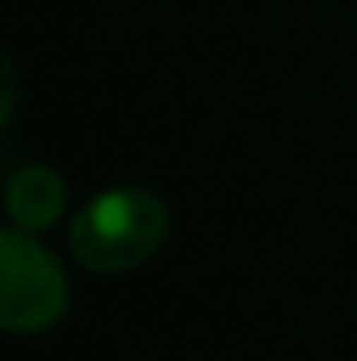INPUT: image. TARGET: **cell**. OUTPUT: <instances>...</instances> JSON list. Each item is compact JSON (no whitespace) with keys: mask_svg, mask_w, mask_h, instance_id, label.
<instances>
[{"mask_svg":"<svg viewBox=\"0 0 357 361\" xmlns=\"http://www.w3.org/2000/svg\"><path fill=\"white\" fill-rule=\"evenodd\" d=\"M169 235V206L147 189H109L72 219V257L97 273H126L143 265Z\"/></svg>","mask_w":357,"mask_h":361,"instance_id":"cell-1","label":"cell"},{"mask_svg":"<svg viewBox=\"0 0 357 361\" xmlns=\"http://www.w3.org/2000/svg\"><path fill=\"white\" fill-rule=\"evenodd\" d=\"M68 206V185L55 169L47 164H30V169H17L8 177V189H4V210L17 227L25 231H47L59 223Z\"/></svg>","mask_w":357,"mask_h":361,"instance_id":"cell-3","label":"cell"},{"mask_svg":"<svg viewBox=\"0 0 357 361\" xmlns=\"http://www.w3.org/2000/svg\"><path fill=\"white\" fill-rule=\"evenodd\" d=\"M68 311V277L51 248L25 227L0 231V328L42 332Z\"/></svg>","mask_w":357,"mask_h":361,"instance_id":"cell-2","label":"cell"}]
</instances>
